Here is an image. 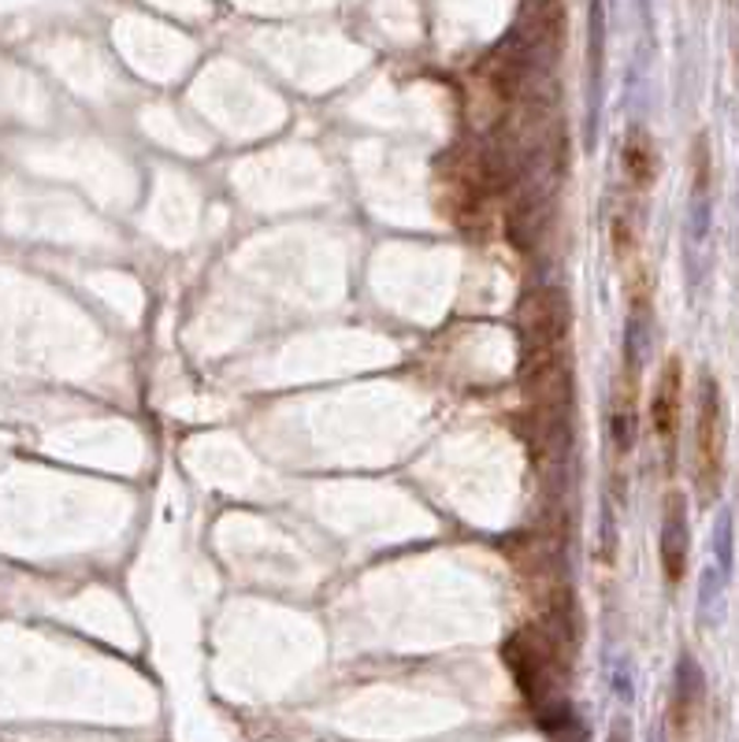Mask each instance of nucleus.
Wrapping results in <instances>:
<instances>
[{
	"label": "nucleus",
	"instance_id": "f257e3e1",
	"mask_svg": "<svg viewBox=\"0 0 739 742\" xmlns=\"http://www.w3.org/2000/svg\"><path fill=\"white\" fill-rule=\"evenodd\" d=\"M725 475V402L717 379L703 371L695 402V483L703 502H714Z\"/></svg>",
	"mask_w": 739,
	"mask_h": 742
},
{
	"label": "nucleus",
	"instance_id": "f03ea898",
	"mask_svg": "<svg viewBox=\"0 0 739 742\" xmlns=\"http://www.w3.org/2000/svg\"><path fill=\"white\" fill-rule=\"evenodd\" d=\"M569 330V305L553 290H539L524 301L520 308V338L524 353H542V349H561Z\"/></svg>",
	"mask_w": 739,
	"mask_h": 742
},
{
	"label": "nucleus",
	"instance_id": "7ed1b4c3",
	"mask_svg": "<svg viewBox=\"0 0 739 742\" xmlns=\"http://www.w3.org/2000/svg\"><path fill=\"white\" fill-rule=\"evenodd\" d=\"M709 212H714V201H709V160H706V142L698 138L695 186H692V201H687V220H684V252H687L692 282H698V276H703V252L709 241V220H714Z\"/></svg>",
	"mask_w": 739,
	"mask_h": 742
},
{
	"label": "nucleus",
	"instance_id": "20e7f679",
	"mask_svg": "<svg viewBox=\"0 0 739 742\" xmlns=\"http://www.w3.org/2000/svg\"><path fill=\"white\" fill-rule=\"evenodd\" d=\"M658 553H661V572H665V580L676 587V583L684 580V572H687V553H692V524H687V497L680 494V491H669V497H665V513H661Z\"/></svg>",
	"mask_w": 739,
	"mask_h": 742
},
{
	"label": "nucleus",
	"instance_id": "39448f33",
	"mask_svg": "<svg viewBox=\"0 0 739 742\" xmlns=\"http://www.w3.org/2000/svg\"><path fill=\"white\" fill-rule=\"evenodd\" d=\"M680 408H684V364H680V357H669L654 383V397H650V427L669 453H673L680 431Z\"/></svg>",
	"mask_w": 739,
	"mask_h": 742
},
{
	"label": "nucleus",
	"instance_id": "423d86ee",
	"mask_svg": "<svg viewBox=\"0 0 739 742\" xmlns=\"http://www.w3.org/2000/svg\"><path fill=\"white\" fill-rule=\"evenodd\" d=\"M602 67H606V0H591L587 8V142H595L602 112Z\"/></svg>",
	"mask_w": 739,
	"mask_h": 742
},
{
	"label": "nucleus",
	"instance_id": "0eeeda50",
	"mask_svg": "<svg viewBox=\"0 0 739 742\" xmlns=\"http://www.w3.org/2000/svg\"><path fill=\"white\" fill-rule=\"evenodd\" d=\"M703 698H706L703 665H698L692 653H680L676 679H673V717L680 720V724H687V720L698 712V706H703Z\"/></svg>",
	"mask_w": 739,
	"mask_h": 742
},
{
	"label": "nucleus",
	"instance_id": "6e6552de",
	"mask_svg": "<svg viewBox=\"0 0 739 742\" xmlns=\"http://www.w3.org/2000/svg\"><path fill=\"white\" fill-rule=\"evenodd\" d=\"M620 164H625L628 182L639 186V190H647V186L658 179V153L643 126H631L628 131L625 145H620Z\"/></svg>",
	"mask_w": 739,
	"mask_h": 742
},
{
	"label": "nucleus",
	"instance_id": "1a4fd4ad",
	"mask_svg": "<svg viewBox=\"0 0 739 742\" xmlns=\"http://www.w3.org/2000/svg\"><path fill=\"white\" fill-rule=\"evenodd\" d=\"M728 583H732V575L717 569L714 561L703 569V580H698V623H703V628H721L725 623Z\"/></svg>",
	"mask_w": 739,
	"mask_h": 742
},
{
	"label": "nucleus",
	"instance_id": "9d476101",
	"mask_svg": "<svg viewBox=\"0 0 739 742\" xmlns=\"http://www.w3.org/2000/svg\"><path fill=\"white\" fill-rule=\"evenodd\" d=\"M650 353V312L647 305H636L628 316V327H625V364H628V375H636L639 368H643V360Z\"/></svg>",
	"mask_w": 739,
	"mask_h": 742
},
{
	"label": "nucleus",
	"instance_id": "9b49d317",
	"mask_svg": "<svg viewBox=\"0 0 739 742\" xmlns=\"http://www.w3.org/2000/svg\"><path fill=\"white\" fill-rule=\"evenodd\" d=\"M709 561H714L717 569H725L728 575L736 569V516H732V509L717 513L714 535H709Z\"/></svg>",
	"mask_w": 739,
	"mask_h": 742
},
{
	"label": "nucleus",
	"instance_id": "f8f14e48",
	"mask_svg": "<svg viewBox=\"0 0 739 742\" xmlns=\"http://www.w3.org/2000/svg\"><path fill=\"white\" fill-rule=\"evenodd\" d=\"M631 383H636V379H628V390H620L614 405V419H609L617 453H628L631 442H636V394H631Z\"/></svg>",
	"mask_w": 739,
	"mask_h": 742
},
{
	"label": "nucleus",
	"instance_id": "ddd939ff",
	"mask_svg": "<svg viewBox=\"0 0 739 742\" xmlns=\"http://www.w3.org/2000/svg\"><path fill=\"white\" fill-rule=\"evenodd\" d=\"M609 683H614V690H617V698H620V701H631V695H636V690H631V683H636V679H631V665H628L625 657H617V661H614Z\"/></svg>",
	"mask_w": 739,
	"mask_h": 742
},
{
	"label": "nucleus",
	"instance_id": "4468645a",
	"mask_svg": "<svg viewBox=\"0 0 739 742\" xmlns=\"http://www.w3.org/2000/svg\"><path fill=\"white\" fill-rule=\"evenodd\" d=\"M553 0H531V8H550Z\"/></svg>",
	"mask_w": 739,
	"mask_h": 742
}]
</instances>
